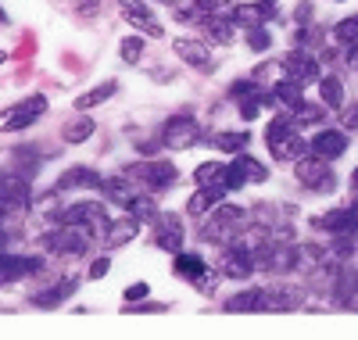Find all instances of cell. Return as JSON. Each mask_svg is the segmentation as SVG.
I'll return each mask as SVG.
<instances>
[{
	"label": "cell",
	"instance_id": "1",
	"mask_svg": "<svg viewBox=\"0 0 358 340\" xmlns=\"http://www.w3.org/2000/svg\"><path fill=\"white\" fill-rule=\"evenodd\" d=\"M268 150H273V158L276 162H297L305 154V140L294 133V122L287 118H276L273 126H268Z\"/></svg>",
	"mask_w": 358,
	"mask_h": 340
},
{
	"label": "cell",
	"instance_id": "2",
	"mask_svg": "<svg viewBox=\"0 0 358 340\" xmlns=\"http://www.w3.org/2000/svg\"><path fill=\"white\" fill-rule=\"evenodd\" d=\"M126 176L136 183V187L165 190V187H172V183H176L179 172H176V165H169V162H143V165H129Z\"/></svg>",
	"mask_w": 358,
	"mask_h": 340
},
{
	"label": "cell",
	"instance_id": "3",
	"mask_svg": "<svg viewBox=\"0 0 358 340\" xmlns=\"http://www.w3.org/2000/svg\"><path fill=\"white\" fill-rule=\"evenodd\" d=\"M90 240H94V233H90L86 226H62L57 233L47 236V247H50L54 255H72V258H79V255H86Z\"/></svg>",
	"mask_w": 358,
	"mask_h": 340
},
{
	"label": "cell",
	"instance_id": "4",
	"mask_svg": "<svg viewBox=\"0 0 358 340\" xmlns=\"http://www.w3.org/2000/svg\"><path fill=\"white\" fill-rule=\"evenodd\" d=\"M197 136H201L197 122H194V118H187V115L169 118V122H165V129H162V143H165L169 150H187V147H194V143H197Z\"/></svg>",
	"mask_w": 358,
	"mask_h": 340
},
{
	"label": "cell",
	"instance_id": "5",
	"mask_svg": "<svg viewBox=\"0 0 358 340\" xmlns=\"http://www.w3.org/2000/svg\"><path fill=\"white\" fill-rule=\"evenodd\" d=\"M297 179L305 183V187L312 190H334V176H330V165H326V158H319V154H308V158H297Z\"/></svg>",
	"mask_w": 358,
	"mask_h": 340
},
{
	"label": "cell",
	"instance_id": "6",
	"mask_svg": "<svg viewBox=\"0 0 358 340\" xmlns=\"http://www.w3.org/2000/svg\"><path fill=\"white\" fill-rule=\"evenodd\" d=\"M265 179H268L265 165L255 162V158H248V154H236V162L226 169V187H229V190L244 187V183H265Z\"/></svg>",
	"mask_w": 358,
	"mask_h": 340
},
{
	"label": "cell",
	"instance_id": "7",
	"mask_svg": "<svg viewBox=\"0 0 358 340\" xmlns=\"http://www.w3.org/2000/svg\"><path fill=\"white\" fill-rule=\"evenodd\" d=\"M43 111H47V97H43V94H33L29 101H22L18 108H11V111L4 115V129H8V133H15V129L33 126V122H36Z\"/></svg>",
	"mask_w": 358,
	"mask_h": 340
},
{
	"label": "cell",
	"instance_id": "8",
	"mask_svg": "<svg viewBox=\"0 0 358 340\" xmlns=\"http://www.w3.org/2000/svg\"><path fill=\"white\" fill-rule=\"evenodd\" d=\"M219 269H222V276H229V280H244V276H251V269H258V265H255V255L244 243H229Z\"/></svg>",
	"mask_w": 358,
	"mask_h": 340
},
{
	"label": "cell",
	"instance_id": "9",
	"mask_svg": "<svg viewBox=\"0 0 358 340\" xmlns=\"http://www.w3.org/2000/svg\"><path fill=\"white\" fill-rule=\"evenodd\" d=\"M122 4V18L129 22V25H136V33H147V36H165V29H162V22L147 11L140 0H118Z\"/></svg>",
	"mask_w": 358,
	"mask_h": 340
},
{
	"label": "cell",
	"instance_id": "10",
	"mask_svg": "<svg viewBox=\"0 0 358 340\" xmlns=\"http://www.w3.org/2000/svg\"><path fill=\"white\" fill-rule=\"evenodd\" d=\"M308 150H312V154H319V158H326V162H334V158H341V154L348 150V136H344V133H337V129H322V133H315V136H312Z\"/></svg>",
	"mask_w": 358,
	"mask_h": 340
},
{
	"label": "cell",
	"instance_id": "11",
	"mask_svg": "<svg viewBox=\"0 0 358 340\" xmlns=\"http://www.w3.org/2000/svg\"><path fill=\"white\" fill-rule=\"evenodd\" d=\"M283 65H287L283 72H287L290 79H297L301 86L319 79V61H315V57H308L305 50H294V54H287V61H283Z\"/></svg>",
	"mask_w": 358,
	"mask_h": 340
},
{
	"label": "cell",
	"instance_id": "12",
	"mask_svg": "<svg viewBox=\"0 0 358 340\" xmlns=\"http://www.w3.org/2000/svg\"><path fill=\"white\" fill-rule=\"evenodd\" d=\"M43 262L40 258H11V255H0V287L4 283H15L29 272H40Z\"/></svg>",
	"mask_w": 358,
	"mask_h": 340
},
{
	"label": "cell",
	"instance_id": "13",
	"mask_svg": "<svg viewBox=\"0 0 358 340\" xmlns=\"http://www.w3.org/2000/svg\"><path fill=\"white\" fill-rule=\"evenodd\" d=\"M265 308H273V301H268V290H241L236 297L226 301V312H265Z\"/></svg>",
	"mask_w": 358,
	"mask_h": 340
},
{
	"label": "cell",
	"instance_id": "14",
	"mask_svg": "<svg viewBox=\"0 0 358 340\" xmlns=\"http://www.w3.org/2000/svg\"><path fill=\"white\" fill-rule=\"evenodd\" d=\"M158 247H165L172 255H179V247H183V222L169 211L158 215Z\"/></svg>",
	"mask_w": 358,
	"mask_h": 340
},
{
	"label": "cell",
	"instance_id": "15",
	"mask_svg": "<svg viewBox=\"0 0 358 340\" xmlns=\"http://www.w3.org/2000/svg\"><path fill=\"white\" fill-rule=\"evenodd\" d=\"M172 50L187 61V65H197V69H212V54H208V47L204 43H197V40H187V36H179L176 43H172Z\"/></svg>",
	"mask_w": 358,
	"mask_h": 340
},
{
	"label": "cell",
	"instance_id": "16",
	"mask_svg": "<svg viewBox=\"0 0 358 340\" xmlns=\"http://www.w3.org/2000/svg\"><path fill=\"white\" fill-rule=\"evenodd\" d=\"M136 229H140V219H136V215H129V219H118V222L108 226L104 243H108V247H122V243H129V240L136 236Z\"/></svg>",
	"mask_w": 358,
	"mask_h": 340
},
{
	"label": "cell",
	"instance_id": "17",
	"mask_svg": "<svg viewBox=\"0 0 358 340\" xmlns=\"http://www.w3.org/2000/svg\"><path fill=\"white\" fill-rule=\"evenodd\" d=\"M101 190H104L118 208H129V201L136 197V183H133L129 176H126V179H104V183H101Z\"/></svg>",
	"mask_w": 358,
	"mask_h": 340
},
{
	"label": "cell",
	"instance_id": "18",
	"mask_svg": "<svg viewBox=\"0 0 358 340\" xmlns=\"http://www.w3.org/2000/svg\"><path fill=\"white\" fill-rule=\"evenodd\" d=\"M233 15H236V22H241V25L255 29V25H262V22H268V18H276V8L268 4V0H262V4H248V8H236Z\"/></svg>",
	"mask_w": 358,
	"mask_h": 340
},
{
	"label": "cell",
	"instance_id": "19",
	"mask_svg": "<svg viewBox=\"0 0 358 340\" xmlns=\"http://www.w3.org/2000/svg\"><path fill=\"white\" fill-rule=\"evenodd\" d=\"M115 90H118V83H115V79H108V83L94 86V90H90V94L76 97V111H90V108H97V104L111 101V97H115Z\"/></svg>",
	"mask_w": 358,
	"mask_h": 340
},
{
	"label": "cell",
	"instance_id": "20",
	"mask_svg": "<svg viewBox=\"0 0 358 340\" xmlns=\"http://www.w3.org/2000/svg\"><path fill=\"white\" fill-rule=\"evenodd\" d=\"M101 176L94 169H69L62 179H57V190H72V187H101Z\"/></svg>",
	"mask_w": 358,
	"mask_h": 340
},
{
	"label": "cell",
	"instance_id": "21",
	"mask_svg": "<svg viewBox=\"0 0 358 340\" xmlns=\"http://www.w3.org/2000/svg\"><path fill=\"white\" fill-rule=\"evenodd\" d=\"M204 269H208V265H204L197 255H183V251L176 255V276H183V280H194V283L204 287Z\"/></svg>",
	"mask_w": 358,
	"mask_h": 340
},
{
	"label": "cell",
	"instance_id": "22",
	"mask_svg": "<svg viewBox=\"0 0 358 340\" xmlns=\"http://www.w3.org/2000/svg\"><path fill=\"white\" fill-rule=\"evenodd\" d=\"M194 183L197 187H226V169L219 165V162H204V165H197L194 169Z\"/></svg>",
	"mask_w": 358,
	"mask_h": 340
},
{
	"label": "cell",
	"instance_id": "23",
	"mask_svg": "<svg viewBox=\"0 0 358 340\" xmlns=\"http://www.w3.org/2000/svg\"><path fill=\"white\" fill-rule=\"evenodd\" d=\"M222 201V183H219V187H201L194 197H190V215H201V211H208V208H212V204H219Z\"/></svg>",
	"mask_w": 358,
	"mask_h": 340
},
{
	"label": "cell",
	"instance_id": "24",
	"mask_svg": "<svg viewBox=\"0 0 358 340\" xmlns=\"http://www.w3.org/2000/svg\"><path fill=\"white\" fill-rule=\"evenodd\" d=\"M273 94H276V101H283V104H287V108H294V111L305 104V97H301V83L290 79V76H287V83H276Z\"/></svg>",
	"mask_w": 358,
	"mask_h": 340
},
{
	"label": "cell",
	"instance_id": "25",
	"mask_svg": "<svg viewBox=\"0 0 358 340\" xmlns=\"http://www.w3.org/2000/svg\"><path fill=\"white\" fill-rule=\"evenodd\" d=\"M94 118H86V115H79L76 122H69V126H65V143H83V140H90V136H94Z\"/></svg>",
	"mask_w": 358,
	"mask_h": 340
},
{
	"label": "cell",
	"instance_id": "26",
	"mask_svg": "<svg viewBox=\"0 0 358 340\" xmlns=\"http://www.w3.org/2000/svg\"><path fill=\"white\" fill-rule=\"evenodd\" d=\"M319 90H322V101L330 104V108H341V104H344V83H341L337 76H326V79L319 83Z\"/></svg>",
	"mask_w": 358,
	"mask_h": 340
},
{
	"label": "cell",
	"instance_id": "27",
	"mask_svg": "<svg viewBox=\"0 0 358 340\" xmlns=\"http://www.w3.org/2000/svg\"><path fill=\"white\" fill-rule=\"evenodd\" d=\"M76 283L69 280V283H62V287H57V290H40L36 297H33V304H40V308H54V304H62L65 297H69V290H72Z\"/></svg>",
	"mask_w": 358,
	"mask_h": 340
},
{
	"label": "cell",
	"instance_id": "28",
	"mask_svg": "<svg viewBox=\"0 0 358 340\" xmlns=\"http://www.w3.org/2000/svg\"><path fill=\"white\" fill-rule=\"evenodd\" d=\"M334 36H337L341 43H351V47H355V43H358V18H344V22L334 29Z\"/></svg>",
	"mask_w": 358,
	"mask_h": 340
},
{
	"label": "cell",
	"instance_id": "29",
	"mask_svg": "<svg viewBox=\"0 0 358 340\" xmlns=\"http://www.w3.org/2000/svg\"><path fill=\"white\" fill-rule=\"evenodd\" d=\"M215 143H219V150H244L251 143V136L248 133H222Z\"/></svg>",
	"mask_w": 358,
	"mask_h": 340
},
{
	"label": "cell",
	"instance_id": "30",
	"mask_svg": "<svg viewBox=\"0 0 358 340\" xmlns=\"http://www.w3.org/2000/svg\"><path fill=\"white\" fill-rule=\"evenodd\" d=\"M233 0H194V15H222V8H229Z\"/></svg>",
	"mask_w": 358,
	"mask_h": 340
},
{
	"label": "cell",
	"instance_id": "31",
	"mask_svg": "<svg viewBox=\"0 0 358 340\" xmlns=\"http://www.w3.org/2000/svg\"><path fill=\"white\" fill-rule=\"evenodd\" d=\"M140 54H143V43H140L136 36H126V40H122V61L136 65V61H140Z\"/></svg>",
	"mask_w": 358,
	"mask_h": 340
},
{
	"label": "cell",
	"instance_id": "32",
	"mask_svg": "<svg viewBox=\"0 0 358 340\" xmlns=\"http://www.w3.org/2000/svg\"><path fill=\"white\" fill-rule=\"evenodd\" d=\"M129 215H136L140 222H143V219H155V204L143 201V197H133V201H129Z\"/></svg>",
	"mask_w": 358,
	"mask_h": 340
},
{
	"label": "cell",
	"instance_id": "33",
	"mask_svg": "<svg viewBox=\"0 0 358 340\" xmlns=\"http://www.w3.org/2000/svg\"><path fill=\"white\" fill-rule=\"evenodd\" d=\"M248 43L255 50H268V43H273V40H268V33H265L262 25H255V29H248Z\"/></svg>",
	"mask_w": 358,
	"mask_h": 340
},
{
	"label": "cell",
	"instance_id": "34",
	"mask_svg": "<svg viewBox=\"0 0 358 340\" xmlns=\"http://www.w3.org/2000/svg\"><path fill=\"white\" fill-rule=\"evenodd\" d=\"M319 118H322V111L312 108V104H301V108H297V122H319Z\"/></svg>",
	"mask_w": 358,
	"mask_h": 340
},
{
	"label": "cell",
	"instance_id": "35",
	"mask_svg": "<svg viewBox=\"0 0 358 340\" xmlns=\"http://www.w3.org/2000/svg\"><path fill=\"white\" fill-rule=\"evenodd\" d=\"M108 269H111V262H108V258H97L94 265H90V280H101V276H108Z\"/></svg>",
	"mask_w": 358,
	"mask_h": 340
},
{
	"label": "cell",
	"instance_id": "36",
	"mask_svg": "<svg viewBox=\"0 0 358 340\" xmlns=\"http://www.w3.org/2000/svg\"><path fill=\"white\" fill-rule=\"evenodd\" d=\"M147 290H151L147 283H133V287L126 290V301H143V297H147Z\"/></svg>",
	"mask_w": 358,
	"mask_h": 340
},
{
	"label": "cell",
	"instance_id": "37",
	"mask_svg": "<svg viewBox=\"0 0 358 340\" xmlns=\"http://www.w3.org/2000/svg\"><path fill=\"white\" fill-rule=\"evenodd\" d=\"M97 4H101V0H76V8H79L86 18H94V15H97Z\"/></svg>",
	"mask_w": 358,
	"mask_h": 340
},
{
	"label": "cell",
	"instance_id": "38",
	"mask_svg": "<svg viewBox=\"0 0 358 340\" xmlns=\"http://www.w3.org/2000/svg\"><path fill=\"white\" fill-rule=\"evenodd\" d=\"M341 122H344L348 129H358V104H355V108H348V111L341 115Z\"/></svg>",
	"mask_w": 358,
	"mask_h": 340
},
{
	"label": "cell",
	"instance_id": "39",
	"mask_svg": "<svg viewBox=\"0 0 358 340\" xmlns=\"http://www.w3.org/2000/svg\"><path fill=\"white\" fill-rule=\"evenodd\" d=\"M294 18H297V22H308V18H312V4H297Z\"/></svg>",
	"mask_w": 358,
	"mask_h": 340
},
{
	"label": "cell",
	"instance_id": "40",
	"mask_svg": "<svg viewBox=\"0 0 358 340\" xmlns=\"http://www.w3.org/2000/svg\"><path fill=\"white\" fill-rule=\"evenodd\" d=\"M348 65H351V69H358V43H355V50H351V57H348Z\"/></svg>",
	"mask_w": 358,
	"mask_h": 340
},
{
	"label": "cell",
	"instance_id": "41",
	"mask_svg": "<svg viewBox=\"0 0 358 340\" xmlns=\"http://www.w3.org/2000/svg\"><path fill=\"white\" fill-rule=\"evenodd\" d=\"M4 243H8V233H4V229H0V247H4Z\"/></svg>",
	"mask_w": 358,
	"mask_h": 340
},
{
	"label": "cell",
	"instance_id": "42",
	"mask_svg": "<svg viewBox=\"0 0 358 340\" xmlns=\"http://www.w3.org/2000/svg\"><path fill=\"white\" fill-rule=\"evenodd\" d=\"M351 183H355V190H358V169H355V176H351Z\"/></svg>",
	"mask_w": 358,
	"mask_h": 340
},
{
	"label": "cell",
	"instance_id": "43",
	"mask_svg": "<svg viewBox=\"0 0 358 340\" xmlns=\"http://www.w3.org/2000/svg\"><path fill=\"white\" fill-rule=\"evenodd\" d=\"M0 22H8V15H4V8H0Z\"/></svg>",
	"mask_w": 358,
	"mask_h": 340
}]
</instances>
